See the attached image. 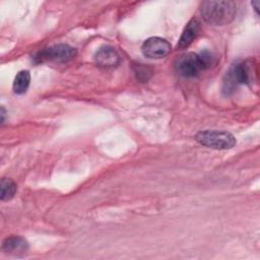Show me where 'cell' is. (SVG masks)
<instances>
[{"label": "cell", "instance_id": "obj_1", "mask_svg": "<svg viewBox=\"0 0 260 260\" xmlns=\"http://www.w3.org/2000/svg\"><path fill=\"white\" fill-rule=\"evenodd\" d=\"M237 4L231 0L203 1L200 4L202 18L212 25L229 24L236 15Z\"/></svg>", "mask_w": 260, "mask_h": 260}, {"label": "cell", "instance_id": "obj_2", "mask_svg": "<svg viewBox=\"0 0 260 260\" xmlns=\"http://www.w3.org/2000/svg\"><path fill=\"white\" fill-rule=\"evenodd\" d=\"M211 63L212 57L208 52H202L201 54L191 52L181 56L177 60L176 69L182 76L192 78L198 76Z\"/></svg>", "mask_w": 260, "mask_h": 260}, {"label": "cell", "instance_id": "obj_3", "mask_svg": "<svg viewBox=\"0 0 260 260\" xmlns=\"http://www.w3.org/2000/svg\"><path fill=\"white\" fill-rule=\"evenodd\" d=\"M252 66L248 62H237L225 73L222 91L228 95L233 93L239 85L251 82Z\"/></svg>", "mask_w": 260, "mask_h": 260}, {"label": "cell", "instance_id": "obj_4", "mask_svg": "<svg viewBox=\"0 0 260 260\" xmlns=\"http://www.w3.org/2000/svg\"><path fill=\"white\" fill-rule=\"evenodd\" d=\"M195 139L201 145L213 149H230L237 143L234 135L223 130L200 131L195 135Z\"/></svg>", "mask_w": 260, "mask_h": 260}, {"label": "cell", "instance_id": "obj_5", "mask_svg": "<svg viewBox=\"0 0 260 260\" xmlns=\"http://www.w3.org/2000/svg\"><path fill=\"white\" fill-rule=\"evenodd\" d=\"M76 49L67 44H57L38 52L34 60L36 63L58 62L63 63L73 59L76 56Z\"/></svg>", "mask_w": 260, "mask_h": 260}, {"label": "cell", "instance_id": "obj_6", "mask_svg": "<svg viewBox=\"0 0 260 260\" xmlns=\"http://www.w3.org/2000/svg\"><path fill=\"white\" fill-rule=\"evenodd\" d=\"M171 44L159 37H151L144 41L141 46L142 54L149 59H161L170 54Z\"/></svg>", "mask_w": 260, "mask_h": 260}, {"label": "cell", "instance_id": "obj_7", "mask_svg": "<svg viewBox=\"0 0 260 260\" xmlns=\"http://www.w3.org/2000/svg\"><path fill=\"white\" fill-rule=\"evenodd\" d=\"M94 62L102 68H114L120 63V56L117 51L109 46L101 47L94 54Z\"/></svg>", "mask_w": 260, "mask_h": 260}, {"label": "cell", "instance_id": "obj_8", "mask_svg": "<svg viewBox=\"0 0 260 260\" xmlns=\"http://www.w3.org/2000/svg\"><path fill=\"white\" fill-rule=\"evenodd\" d=\"M200 30H201L200 21L195 17L190 19V21L186 24L185 28L182 31V35L177 45V49L184 50L188 48L193 43V41L198 37Z\"/></svg>", "mask_w": 260, "mask_h": 260}, {"label": "cell", "instance_id": "obj_9", "mask_svg": "<svg viewBox=\"0 0 260 260\" xmlns=\"http://www.w3.org/2000/svg\"><path fill=\"white\" fill-rule=\"evenodd\" d=\"M28 245L25 239L19 236H12L4 240L2 244V250L9 255L17 256L27 251Z\"/></svg>", "mask_w": 260, "mask_h": 260}, {"label": "cell", "instance_id": "obj_10", "mask_svg": "<svg viewBox=\"0 0 260 260\" xmlns=\"http://www.w3.org/2000/svg\"><path fill=\"white\" fill-rule=\"evenodd\" d=\"M29 82H30L29 72L27 70L19 71L13 81V86H12L13 91L17 94L24 93L29 86Z\"/></svg>", "mask_w": 260, "mask_h": 260}, {"label": "cell", "instance_id": "obj_11", "mask_svg": "<svg viewBox=\"0 0 260 260\" xmlns=\"http://www.w3.org/2000/svg\"><path fill=\"white\" fill-rule=\"evenodd\" d=\"M0 189H1L0 197H1L2 201L10 200L11 198H13V196L15 195V193L17 191L16 184L12 180L6 179V178H3L1 180Z\"/></svg>", "mask_w": 260, "mask_h": 260}, {"label": "cell", "instance_id": "obj_12", "mask_svg": "<svg viewBox=\"0 0 260 260\" xmlns=\"http://www.w3.org/2000/svg\"><path fill=\"white\" fill-rule=\"evenodd\" d=\"M135 74L137 75V78L140 79L141 81H146L148 80L150 74H151V71L149 70V68H147L146 66H143L142 64L141 65H138L136 66L135 68Z\"/></svg>", "mask_w": 260, "mask_h": 260}]
</instances>
